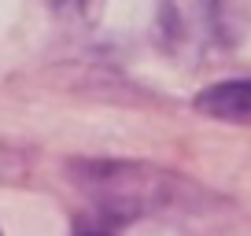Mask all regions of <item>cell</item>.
I'll use <instances>...</instances> for the list:
<instances>
[{
	"label": "cell",
	"mask_w": 251,
	"mask_h": 236,
	"mask_svg": "<svg viewBox=\"0 0 251 236\" xmlns=\"http://www.w3.org/2000/svg\"><path fill=\"white\" fill-rule=\"evenodd\" d=\"M67 181L93 203V214L107 225L196 211L200 199H207V192L196 189L185 173L133 159H71Z\"/></svg>",
	"instance_id": "6da1fadb"
},
{
	"label": "cell",
	"mask_w": 251,
	"mask_h": 236,
	"mask_svg": "<svg viewBox=\"0 0 251 236\" xmlns=\"http://www.w3.org/2000/svg\"><path fill=\"white\" fill-rule=\"evenodd\" d=\"M159 26L174 52H203L218 37V0H159Z\"/></svg>",
	"instance_id": "7a4b0ae2"
},
{
	"label": "cell",
	"mask_w": 251,
	"mask_h": 236,
	"mask_svg": "<svg viewBox=\"0 0 251 236\" xmlns=\"http://www.w3.org/2000/svg\"><path fill=\"white\" fill-rule=\"evenodd\" d=\"M192 107L226 126H251V78L214 81V85L200 89Z\"/></svg>",
	"instance_id": "3957f363"
},
{
	"label": "cell",
	"mask_w": 251,
	"mask_h": 236,
	"mask_svg": "<svg viewBox=\"0 0 251 236\" xmlns=\"http://www.w3.org/2000/svg\"><path fill=\"white\" fill-rule=\"evenodd\" d=\"M111 229L115 225H107L103 218H93V221H78V225H74V236H111Z\"/></svg>",
	"instance_id": "277c9868"
},
{
	"label": "cell",
	"mask_w": 251,
	"mask_h": 236,
	"mask_svg": "<svg viewBox=\"0 0 251 236\" xmlns=\"http://www.w3.org/2000/svg\"><path fill=\"white\" fill-rule=\"evenodd\" d=\"M55 4H59V8H74V11H81V15H85V8H89V4L96 8L100 0H55Z\"/></svg>",
	"instance_id": "5b68a950"
},
{
	"label": "cell",
	"mask_w": 251,
	"mask_h": 236,
	"mask_svg": "<svg viewBox=\"0 0 251 236\" xmlns=\"http://www.w3.org/2000/svg\"><path fill=\"white\" fill-rule=\"evenodd\" d=\"M11 170V148H0V173Z\"/></svg>",
	"instance_id": "8992f818"
}]
</instances>
